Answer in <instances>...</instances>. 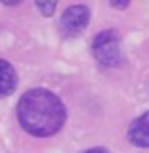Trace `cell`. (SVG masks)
<instances>
[{
	"label": "cell",
	"instance_id": "obj_1",
	"mask_svg": "<svg viewBox=\"0 0 149 153\" xmlns=\"http://www.w3.org/2000/svg\"><path fill=\"white\" fill-rule=\"evenodd\" d=\"M65 117L63 102L46 88H33L19 98L17 119L23 130L31 136L46 138L56 134L63 126Z\"/></svg>",
	"mask_w": 149,
	"mask_h": 153
},
{
	"label": "cell",
	"instance_id": "obj_2",
	"mask_svg": "<svg viewBox=\"0 0 149 153\" xmlns=\"http://www.w3.org/2000/svg\"><path fill=\"white\" fill-rule=\"evenodd\" d=\"M92 50L96 59L105 67H117L122 61L121 38L113 29H107V31H102L99 35H96Z\"/></svg>",
	"mask_w": 149,
	"mask_h": 153
},
{
	"label": "cell",
	"instance_id": "obj_3",
	"mask_svg": "<svg viewBox=\"0 0 149 153\" xmlns=\"http://www.w3.org/2000/svg\"><path fill=\"white\" fill-rule=\"evenodd\" d=\"M88 21H90V10L82 4H76V6H71L63 12V16L59 19V27L65 35L73 36L84 31Z\"/></svg>",
	"mask_w": 149,
	"mask_h": 153
},
{
	"label": "cell",
	"instance_id": "obj_4",
	"mask_svg": "<svg viewBox=\"0 0 149 153\" xmlns=\"http://www.w3.org/2000/svg\"><path fill=\"white\" fill-rule=\"evenodd\" d=\"M128 140L136 147H149V111L138 117L128 128Z\"/></svg>",
	"mask_w": 149,
	"mask_h": 153
},
{
	"label": "cell",
	"instance_id": "obj_5",
	"mask_svg": "<svg viewBox=\"0 0 149 153\" xmlns=\"http://www.w3.org/2000/svg\"><path fill=\"white\" fill-rule=\"evenodd\" d=\"M16 84H17L16 69H13L6 59H0V98L12 94L13 88H16Z\"/></svg>",
	"mask_w": 149,
	"mask_h": 153
},
{
	"label": "cell",
	"instance_id": "obj_6",
	"mask_svg": "<svg viewBox=\"0 0 149 153\" xmlns=\"http://www.w3.org/2000/svg\"><path fill=\"white\" fill-rule=\"evenodd\" d=\"M38 10L42 12V16H52L56 12V6H57V0H35Z\"/></svg>",
	"mask_w": 149,
	"mask_h": 153
},
{
	"label": "cell",
	"instance_id": "obj_7",
	"mask_svg": "<svg viewBox=\"0 0 149 153\" xmlns=\"http://www.w3.org/2000/svg\"><path fill=\"white\" fill-rule=\"evenodd\" d=\"M111 4L115 8H119V10H124L128 4H130V0H111Z\"/></svg>",
	"mask_w": 149,
	"mask_h": 153
},
{
	"label": "cell",
	"instance_id": "obj_8",
	"mask_svg": "<svg viewBox=\"0 0 149 153\" xmlns=\"http://www.w3.org/2000/svg\"><path fill=\"white\" fill-rule=\"evenodd\" d=\"M84 153H109L107 149H103V147H92V149L84 151Z\"/></svg>",
	"mask_w": 149,
	"mask_h": 153
},
{
	"label": "cell",
	"instance_id": "obj_9",
	"mask_svg": "<svg viewBox=\"0 0 149 153\" xmlns=\"http://www.w3.org/2000/svg\"><path fill=\"white\" fill-rule=\"evenodd\" d=\"M2 4H6V6H16V4H19L21 0H0Z\"/></svg>",
	"mask_w": 149,
	"mask_h": 153
}]
</instances>
